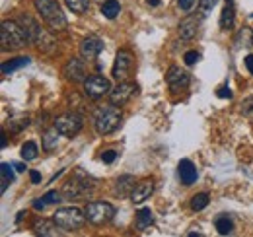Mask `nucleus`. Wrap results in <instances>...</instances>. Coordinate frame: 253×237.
I'll return each instance as SVG.
<instances>
[{"instance_id": "22", "label": "nucleus", "mask_w": 253, "mask_h": 237, "mask_svg": "<svg viewBox=\"0 0 253 237\" xmlns=\"http://www.w3.org/2000/svg\"><path fill=\"white\" fill-rule=\"evenodd\" d=\"M59 130H57V126H53V128H49L45 134H43V150L45 152H51V150L57 148V144H59Z\"/></svg>"}, {"instance_id": "42", "label": "nucleus", "mask_w": 253, "mask_h": 237, "mask_svg": "<svg viewBox=\"0 0 253 237\" xmlns=\"http://www.w3.org/2000/svg\"><path fill=\"white\" fill-rule=\"evenodd\" d=\"M14 167H16V171H20V173H22V171H26V165H24V163H16Z\"/></svg>"}, {"instance_id": "28", "label": "nucleus", "mask_w": 253, "mask_h": 237, "mask_svg": "<svg viewBox=\"0 0 253 237\" xmlns=\"http://www.w3.org/2000/svg\"><path fill=\"white\" fill-rule=\"evenodd\" d=\"M0 171H2V187H0V191L4 193L8 189V185L14 183V171H12V167L8 163H2L0 165Z\"/></svg>"}, {"instance_id": "10", "label": "nucleus", "mask_w": 253, "mask_h": 237, "mask_svg": "<svg viewBox=\"0 0 253 237\" xmlns=\"http://www.w3.org/2000/svg\"><path fill=\"white\" fill-rule=\"evenodd\" d=\"M166 82H168V86H169L171 91H181V89H185L189 86L191 76L189 72L181 70L179 66H171L168 70V74H166Z\"/></svg>"}, {"instance_id": "11", "label": "nucleus", "mask_w": 253, "mask_h": 237, "mask_svg": "<svg viewBox=\"0 0 253 237\" xmlns=\"http://www.w3.org/2000/svg\"><path fill=\"white\" fill-rule=\"evenodd\" d=\"M136 84L132 82H121L117 88H113L109 91V99L113 105H125L126 101L136 93Z\"/></svg>"}, {"instance_id": "33", "label": "nucleus", "mask_w": 253, "mask_h": 237, "mask_svg": "<svg viewBox=\"0 0 253 237\" xmlns=\"http://www.w3.org/2000/svg\"><path fill=\"white\" fill-rule=\"evenodd\" d=\"M216 4H218V0H199V10L203 14H209V12H212V8Z\"/></svg>"}, {"instance_id": "16", "label": "nucleus", "mask_w": 253, "mask_h": 237, "mask_svg": "<svg viewBox=\"0 0 253 237\" xmlns=\"http://www.w3.org/2000/svg\"><path fill=\"white\" fill-rule=\"evenodd\" d=\"M33 232H35V236L41 237H55L59 234V224L55 220L39 218V220L33 222Z\"/></svg>"}, {"instance_id": "5", "label": "nucleus", "mask_w": 253, "mask_h": 237, "mask_svg": "<svg viewBox=\"0 0 253 237\" xmlns=\"http://www.w3.org/2000/svg\"><path fill=\"white\" fill-rule=\"evenodd\" d=\"M84 214H86L88 222H92L95 226H101V224H107V222L113 220L115 208L111 206L109 202H90L84 208Z\"/></svg>"}, {"instance_id": "37", "label": "nucleus", "mask_w": 253, "mask_h": 237, "mask_svg": "<svg viewBox=\"0 0 253 237\" xmlns=\"http://www.w3.org/2000/svg\"><path fill=\"white\" fill-rule=\"evenodd\" d=\"M193 4H195V0H179V8H181V12H191Z\"/></svg>"}, {"instance_id": "14", "label": "nucleus", "mask_w": 253, "mask_h": 237, "mask_svg": "<svg viewBox=\"0 0 253 237\" xmlns=\"http://www.w3.org/2000/svg\"><path fill=\"white\" fill-rule=\"evenodd\" d=\"M18 24L22 26V30L26 33V39H28V43H37V39H39V35H41V28H39V24L33 20L32 16H28V14H22L20 18H18Z\"/></svg>"}, {"instance_id": "27", "label": "nucleus", "mask_w": 253, "mask_h": 237, "mask_svg": "<svg viewBox=\"0 0 253 237\" xmlns=\"http://www.w3.org/2000/svg\"><path fill=\"white\" fill-rule=\"evenodd\" d=\"M64 2H66L68 10H72L76 14H84L90 8V0H64Z\"/></svg>"}, {"instance_id": "6", "label": "nucleus", "mask_w": 253, "mask_h": 237, "mask_svg": "<svg viewBox=\"0 0 253 237\" xmlns=\"http://www.w3.org/2000/svg\"><path fill=\"white\" fill-rule=\"evenodd\" d=\"M92 187H94V183L88 179V175H84L82 171H76V173H74V177L64 185L63 195L66 197V198H70V200H72V198H74V200H78V198H80V197H84Z\"/></svg>"}, {"instance_id": "8", "label": "nucleus", "mask_w": 253, "mask_h": 237, "mask_svg": "<svg viewBox=\"0 0 253 237\" xmlns=\"http://www.w3.org/2000/svg\"><path fill=\"white\" fill-rule=\"evenodd\" d=\"M84 91H86L88 97L97 99V97H101V95L111 91V84H109L107 78H103L99 74H92V76H88L84 80Z\"/></svg>"}, {"instance_id": "31", "label": "nucleus", "mask_w": 253, "mask_h": 237, "mask_svg": "<svg viewBox=\"0 0 253 237\" xmlns=\"http://www.w3.org/2000/svg\"><path fill=\"white\" fill-rule=\"evenodd\" d=\"M240 111H242V115H246V117H253V97H246V99L242 101Z\"/></svg>"}, {"instance_id": "1", "label": "nucleus", "mask_w": 253, "mask_h": 237, "mask_svg": "<svg viewBox=\"0 0 253 237\" xmlns=\"http://www.w3.org/2000/svg\"><path fill=\"white\" fill-rule=\"evenodd\" d=\"M94 124L97 134L105 136V134H111L119 128L121 124V111H119V105H101L97 107L94 117Z\"/></svg>"}, {"instance_id": "4", "label": "nucleus", "mask_w": 253, "mask_h": 237, "mask_svg": "<svg viewBox=\"0 0 253 237\" xmlns=\"http://www.w3.org/2000/svg\"><path fill=\"white\" fill-rule=\"evenodd\" d=\"M53 220L59 224V228L64 230V232H76L84 226L86 222V214L82 210L74 206H68V208H59L53 216Z\"/></svg>"}, {"instance_id": "26", "label": "nucleus", "mask_w": 253, "mask_h": 237, "mask_svg": "<svg viewBox=\"0 0 253 237\" xmlns=\"http://www.w3.org/2000/svg\"><path fill=\"white\" fill-rule=\"evenodd\" d=\"M216 230L220 236H230L234 232V222L228 216H218L216 218Z\"/></svg>"}, {"instance_id": "17", "label": "nucleus", "mask_w": 253, "mask_h": 237, "mask_svg": "<svg viewBox=\"0 0 253 237\" xmlns=\"http://www.w3.org/2000/svg\"><path fill=\"white\" fill-rule=\"evenodd\" d=\"M177 175H179L181 183L185 187H189V185H193L197 181V167L191 163L189 159H181L179 165H177Z\"/></svg>"}, {"instance_id": "23", "label": "nucleus", "mask_w": 253, "mask_h": 237, "mask_svg": "<svg viewBox=\"0 0 253 237\" xmlns=\"http://www.w3.org/2000/svg\"><path fill=\"white\" fill-rule=\"evenodd\" d=\"M30 124V115L26 113H16L10 117V132H22Z\"/></svg>"}, {"instance_id": "41", "label": "nucleus", "mask_w": 253, "mask_h": 237, "mask_svg": "<svg viewBox=\"0 0 253 237\" xmlns=\"http://www.w3.org/2000/svg\"><path fill=\"white\" fill-rule=\"evenodd\" d=\"M6 144H8V142H6V132H2V138H0V146H2V148H6Z\"/></svg>"}, {"instance_id": "25", "label": "nucleus", "mask_w": 253, "mask_h": 237, "mask_svg": "<svg viewBox=\"0 0 253 237\" xmlns=\"http://www.w3.org/2000/svg\"><path fill=\"white\" fill-rule=\"evenodd\" d=\"M26 64H30V57L12 59L10 62H4V64H2V74H12L14 70H18V68H22V66H26Z\"/></svg>"}, {"instance_id": "20", "label": "nucleus", "mask_w": 253, "mask_h": 237, "mask_svg": "<svg viewBox=\"0 0 253 237\" xmlns=\"http://www.w3.org/2000/svg\"><path fill=\"white\" fill-rule=\"evenodd\" d=\"M152 224H154L152 210H150V208H142V210H138V214H136V230L146 232Z\"/></svg>"}, {"instance_id": "38", "label": "nucleus", "mask_w": 253, "mask_h": 237, "mask_svg": "<svg viewBox=\"0 0 253 237\" xmlns=\"http://www.w3.org/2000/svg\"><path fill=\"white\" fill-rule=\"evenodd\" d=\"M30 179H32L33 185H39L41 183V173L39 171H30Z\"/></svg>"}, {"instance_id": "24", "label": "nucleus", "mask_w": 253, "mask_h": 237, "mask_svg": "<svg viewBox=\"0 0 253 237\" xmlns=\"http://www.w3.org/2000/svg\"><path fill=\"white\" fill-rule=\"evenodd\" d=\"M119 12H121V6H119L117 0H107V2L101 4V14H103L107 20H115V18L119 16Z\"/></svg>"}, {"instance_id": "9", "label": "nucleus", "mask_w": 253, "mask_h": 237, "mask_svg": "<svg viewBox=\"0 0 253 237\" xmlns=\"http://www.w3.org/2000/svg\"><path fill=\"white\" fill-rule=\"evenodd\" d=\"M132 66H134V59H132V55L128 53V51H119L117 53V57H115V64H113V78L115 80H119V82H123L125 78L130 76V72H132Z\"/></svg>"}, {"instance_id": "30", "label": "nucleus", "mask_w": 253, "mask_h": 237, "mask_svg": "<svg viewBox=\"0 0 253 237\" xmlns=\"http://www.w3.org/2000/svg\"><path fill=\"white\" fill-rule=\"evenodd\" d=\"M22 158L26 159V161H32V159H35L37 158V144L35 142H26L24 146H22Z\"/></svg>"}, {"instance_id": "18", "label": "nucleus", "mask_w": 253, "mask_h": 237, "mask_svg": "<svg viewBox=\"0 0 253 237\" xmlns=\"http://www.w3.org/2000/svg\"><path fill=\"white\" fill-rule=\"evenodd\" d=\"M197 31H199V18H195V16L185 18V20L179 24V35H181V39H185V41H191V39L197 35Z\"/></svg>"}, {"instance_id": "36", "label": "nucleus", "mask_w": 253, "mask_h": 237, "mask_svg": "<svg viewBox=\"0 0 253 237\" xmlns=\"http://www.w3.org/2000/svg\"><path fill=\"white\" fill-rule=\"evenodd\" d=\"M216 95H218V97H222V99H230V97H232V91H230V88H228V86H222V88L216 91Z\"/></svg>"}, {"instance_id": "13", "label": "nucleus", "mask_w": 253, "mask_h": 237, "mask_svg": "<svg viewBox=\"0 0 253 237\" xmlns=\"http://www.w3.org/2000/svg\"><path fill=\"white\" fill-rule=\"evenodd\" d=\"M101 51H103V41H101L99 37H95V35L86 37V39L80 43V55L88 60L95 59Z\"/></svg>"}, {"instance_id": "19", "label": "nucleus", "mask_w": 253, "mask_h": 237, "mask_svg": "<svg viewBox=\"0 0 253 237\" xmlns=\"http://www.w3.org/2000/svg\"><path fill=\"white\" fill-rule=\"evenodd\" d=\"M234 22H236L234 0H226V6H224L222 16H220V28L222 30H230V28H234Z\"/></svg>"}, {"instance_id": "39", "label": "nucleus", "mask_w": 253, "mask_h": 237, "mask_svg": "<svg viewBox=\"0 0 253 237\" xmlns=\"http://www.w3.org/2000/svg\"><path fill=\"white\" fill-rule=\"evenodd\" d=\"M246 66H248L250 74H253V55H248V57H246Z\"/></svg>"}, {"instance_id": "15", "label": "nucleus", "mask_w": 253, "mask_h": 237, "mask_svg": "<svg viewBox=\"0 0 253 237\" xmlns=\"http://www.w3.org/2000/svg\"><path fill=\"white\" fill-rule=\"evenodd\" d=\"M152 191H154V183H152L150 179L140 181V183L134 185V189H132V193H130V200H132L134 204H142L146 198H150Z\"/></svg>"}, {"instance_id": "34", "label": "nucleus", "mask_w": 253, "mask_h": 237, "mask_svg": "<svg viewBox=\"0 0 253 237\" xmlns=\"http://www.w3.org/2000/svg\"><path fill=\"white\" fill-rule=\"evenodd\" d=\"M115 158H117V152H115V150H105V152L101 154L103 163H113V161H115Z\"/></svg>"}, {"instance_id": "21", "label": "nucleus", "mask_w": 253, "mask_h": 237, "mask_svg": "<svg viewBox=\"0 0 253 237\" xmlns=\"http://www.w3.org/2000/svg\"><path fill=\"white\" fill-rule=\"evenodd\" d=\"M132 189H134V179H132V175H123V177H119L115 181V193L119 197L130 195Z\"/></svg>"}, {"instance_id": "7", "label": "nucleus", "mask_w": 253, "mask_h": 237, "mask_svg": "<svg viewBox=\"0 0 253 237\" xmlns=\"http://www.w3.org/2000/svg\"><path fill=\"white\" fill-rule=\"evenodd\" d=\"M82 124H84V120H82V117L78 113H64V115H61V117L55 120L57 130L63 136H68V138L76 136L82 130Z\"/></svg>"}, {"instance_id": "40", "label": "nucleus", "mask_w": 253, "mask_h": 237, "mask_svg": "<svg viewBox=\"0 0 253 237\" xmlns=\"http://www.w3.org/2000/svg\"><path fill=\"white\" fill-rule=\"evenodd\" d=\"M45 206H47V204L43 202V198H41V200H35V202H33V208H35V210H43Z\"/></svg>"}, {"instance_id": "35", "label": "nucleus", "mask_w": 253, "mask_h": 237, "mask_svg": "<svg viewBox=\"0 0 253 237\" xmlns=\"http://www.w3.org/2000/svg\"><path fill=\"white\" fill-rule=\"evenodd\" d=\"M183 59H185V64H187V66H193L197 60L201 59V55H199L197 51H189V53H185V57H183Z\"/></svg>"}, {"instance_id": "12", "label": "nucleus", "mask_w": 253, "mask_h": 237, "mask_svg": "<svg viewBox=\"0 0 253 237\" xmlns=\"http://www.w3.org/2000/svg\"><path fill=\"white\" fill-rule=\"evenodd\" d=\"M63 74L70 82H84L86 80V66L80 59H70L64 64Z\"/></svg>"}, {"instance_id": "2", "label": "nucleus", "mask_w": 253, "mask_h": 237, "mask_svg": "<svg viewBox=\"0 0 253 237\" xmlns=\"http://www.w3.org/2000/svg\"><path fill=\"white\" fill-rule=\"evenodd\" d=\"M37 12L45 20V24L53 31H63L66 28V18L57 0H33Z\"/></svg>"}, {"instance_id": "44", "label": "nucleus", "mask_w": 253, "mask_h": 237, "mask_svg": "<svg viewBox=\"0 0 253 237\" xmlns=\"http://www.w3.org/2000/svg\"><path fill=\"white\" fill-rule=\"evenodd\" d=\"M97 2H101V4H103V2H107V0H97Z\"/></svg>"}, {"instance_id": "32", "label": "nucleus", "mask_w": 253, "mask_h": 237, "mask_svg": "<svg viewBox=\"0 0 253 237\" xmlns=\"http://www.w3.org/2000/svg\"><path fill=\"white\" fill-rule=\"evenodd\" d=\"M63 198H61V193L59 191H49L45 197H43V202L45 204H59Z\"/></svg>"}, {"instance_id": "43", "label": "nucleus", "mask_w": 253, "mask_h": 237, "mask_svg": "<svg viewBox=\"0 0 253 237\" xmlns=\"http://www.w3.org/2000/svg\"><path fill=\"white\" fill-rule=\"evenodd\" d=\"M146 2H148V6H154V8H156V6H160L162 0H146Z\"/></svg>"}, {"instance_id": "3", "label": "nucleus", "mask_w": 253, "mask_h": 237, "mask_svg": "<svg viewBox=\"0 0 253 237\" xmlns=\"http://www.w3.org/2000/svg\"><path fill=\"white\" fill-rule=\"evenodd\" d=\"M0 41H2V49L4 51H18L22 49L28 39L26 33L22 30V26L18 22H4L0 28Z\"/></svg>"}, {"instance_id": "29", "label": "nucleus", "mask_w": 253, "mask_h": 237, "mask_svg": "<svg viewBox=\"0 0 253 237\" xmlns=\"http://www.w3.org/2000/svg\"><path fill=\"white\" fill-rule=\"evenodd\" d=\"M207 204H209V195H207V193H199V195H195V197L191 198V208H193L195 212L205 210Z\"/></svg>"}]
</instances>
